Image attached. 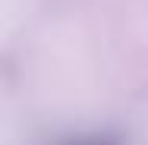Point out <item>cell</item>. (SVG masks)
<instances>
[{
    "label": "cell",
    "mask_w": 148,
    "mask_h": 145,
    "mask_svg": "<svg viewBox=\"0 0 148 145\" xmlns=\"http://www.w3.org/2000/svg\"><path fill=\"white\" fill-rule=\"evenodd\" d=\"M66 145H117V142L101 139V136H91V139H73V142H66Z\"/></svg>",
    "instance_id": "6da1fadb"
}]
</instances>
